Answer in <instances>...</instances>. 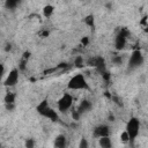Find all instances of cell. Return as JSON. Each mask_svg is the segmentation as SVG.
Segmentation results:
<instances>
[{
  "instance_id": "ffe728a7",
  "label": "cell",
  "mask_w": 148,
  "mask_h": 148,
  "mask_svg": "<svg viewBox=\"0 0 148 148\" xmlns=\"http://www.w3.org/2000/svg\"><path fill=\"white\" fill-rule=\"evenodd\" d=\"M35 145H36V141L32 138H29L25 140V148H35Z\"/></svg>"
},
{
  "instance_id": "d6986e66",
  "label": "cell",
  "mask_w": 148,
  "mask_h": 148,
  "mask_svg": "<svg viewBox=\"0 0 148 148\" xmlns=\"http://www.w3.org/2000/svg\"><path fill=\"white\" fill-rule=\"evenodd\" d=\"M112 64L116 66H119L123 64V58L120 56H113L112 57Z\"/></svg>"
},
{
  "instance_id": "f546056e",
  "label": "cell",
  "mask_w": 148,
  "mask_h": 148,
  "mask_svg": "<svg viewBox=\"0 0 148 148\" xmlns=\"http://www.w3.org/2000/svg\"><path fill=\"white\" fill-rule=\"evenodd\" d=\"M10 50H12V44H7L6 47H5V51L8 52V51H10Z\"/></svg>"
},
{
  "instance_id": "8992f818",
  "label": "cell",
  "mask_w": 148,
  "mask_h": 148,
  "mask_svg": "<svg viewBox=\"0 0 148 148\" xmlns=\"http://www.w3.org/2000/svg\"><path fill=\"white\" fill-rule=\"evenodd\" d=\"M87 65H89V66H91V67H95L101 74L106 71V68H105V60H104V58H102V57H99V56L89 58V59L87 60Z\"/></svg>"
},
{
  "instance_id": "6da1fadb",
  "label": "cell",
  "mask_w": 148,
  "mask_h": 148,
  "mask_svg": "<svg viewBox=\"0 0 148 148\" xmlns=\"http://www.w3.org/2000/svg\"><path fill=\"white\" fill-rule=\"evenodd\" d=\"M36 111H37L40 116H43V117L50 119L51 121H58V120H59V114H58V112H57L54 109H52V108L50 106L47 99H43V101L37 105Z\"/></svg>"
},
{
  "instance_id": "44dd1931",
  "label": "cell",
  "mask_w": 148,
  "mask_h": 148,
  "mask_svg": "<svg viewBox=\"0 0 148 148\" xmlns=\"http://www.w3.org/2000/svg\"><path fill=\"white\" fill-rule=\"evenodd\" d=\"M79 148H89V143L86 138H81V140L79 142Z\"/></svg>"
},
{
  "instance_id": "e0dca14e",
  "label": "cell",
  "mask_w": 148,
  "mask_h": 148,
  "mask_svg": "<svg viewBox=\"0 0 148 148\" xmlns=\"http://www.w3.org/2000/svg\"><path fill=\"white\" fill-rule=\"evenodd\" d=\"M83 64H84L83 57H81V56H76V57L74 58V66H75V67L81 68V67H83Z\"/></svg>"
},
{
  "instance_id": "4316f807",
  "label": "cell",
  "mask_w": 148,
  "mask_h": 148,
  "mask_svg": "<svg viewBox=\"0 0 148 148\" xmlns=\"http://www.w3.org/2000/svg\"><path fill=\"white\" fill-rule=\"evenodd\" d=\"M22 58H23V59H25V60H28V59L30 58V52H29V51H25V52L23 53Z\"/></svg>"
},
{
  "instance_id": "f1b7e54d",
  "label": "cell",
  "mask_w": 148,
  "mask_h": 148,
  "mask_svg": "<svg viewBox=\"0 0 148 148\" xmlns=\"http://www.w3.org/2000/svg\"><path fill=\"white\" fill-rule=\"evenodd\" d=\"M49 34H50V32H49L47 30H43L39 35H40V37H47V36H49Z\"/></svg>"
},
{
  "instance_id": "2e32d148",
  "label": "cell",
  "mask_w": 148,
  "mask_h": 148,
  "mask_svg": "<svg viewBox=\"0 0 148 148\" xmlns=\"http://www.w3.org/2000/svg\"><path fill=\"white\" fill-rule=\"evenodd\" d=\"M20 2L17 1V0H7L6 2H5V6H6V8L7 9H15L16 7H17V5H18Z\"/></svg>"
},
{
  "instance_id": "7402d4cb",
  "label": "cell",
  "mask_w": 148,
  "mask_h": 148,
  "mask_svg": "<svg viewBox=\"0 0 148 148\" xmlns=\"http://www.w3.org/2000/svg\"><path fill=\"white\" fill-rule=\"evenodd\" d=\"M120 141L121 142H124V143H127V142H130V138H128V135H127V133L124 131V132H121V134H120Z\"/></svg>"
},
{
  "instance_id": "1f68e13d",
  "label": "cell",
  "mask_w": 148,
  "mask_h": 148,
  "mask_svg": "<svg viewBox=\"0 0 148 148\" xmlns=\"http://www.w3.org/2000/svg\"><path fill=\"white\" fill-rule=\"evenodd\" d=\"M1 147H2V145H1V143H0V148H1Z\"/></svg>"
},
{
  "instance_id": "484cf974",
  "label": "cell",
  "mask_w": 148,
  "mask_h": 148,
  "mask_svg": "<svg viewBox=\"0 0 148 148\" xmlns=\"http://www.w3.org/2000/svg\"><path fill=\"white\" fill-rule=\"evenodd\" d=\"M3 74H5V66L2 64H0V81H1V79L3 76Z\"/></svg>"
},
{
  "instance_id": "4dcf8cb0",
  "label": "cell",
  "mask_w": 148,
  "mask_h": 148,
  "mask_svg": "<svg viewBox=\"0 0 148 148\" xmlns=\"http://www.w3.org/2000/svg\"><path fill=\"white\" fill-rule=\"evenodd\" d=\"M109 120L110 121H114V116L113 114H109Z\"/></svg>"
},
{
  "instance_id": "277c9868",
  "label": "cell",
  "mask_w": 148,
  "mask_h": 148,
  "mask_svg": "<svg viewBox=\"0 0 148 148\" xmlns=\"http://www.w3.org/2000/svg\"><path fill=\"white\" fill-rule=\"evenodd\" d=\"M145 62V57L142 54V52L140 50H134L128 59V68L130 69H135L138 67H140L141 65H143Z\"/></svg>"
},
{
  "instance_id": "cb8c5ba5",
  "label": "cell",
  "mask_w": 148,
  "mask_h": 148,
  "mask_svg": "<svg viewBox=\"0 0 148 148\" xmlns=\"http://www.w3.org/2000/svg\"><path fill=\"white\" fill-rule=\"evenodd\" d=\"M102 77H103L105 81H109V80H110V77H111V74H109V73L105 71V72H103V73H102Z\"/></svg>"
},
{
  "instance_id": "9c48e42d",
  "label": "cell",
  "mask_w": 148,
  "mask_h": 148,
  "mask_svg": "<svg viewBox=\"0 0 148 148\" xmlns=\"http://www.w3.org/2000/svg\"><path fill=\"white\" fill-rule=\"evenodd\" d=\"M92 135L95 138H104V136H109L110 135V127L108 125H98L94 128V132H92Z\"/></svg>"
},
{
  "instance_id": "3957f363",
  "label": "cell",
  "mask_w": 148,
  "mask_h": 148,
  "mask_svg": "<svg viewBox=\"0 0 148 148\" xmlns=\"http://www.w3.org/2000/svg\"><path fill=\"white\" fill-rule=\"evenodd\" d=\"M125 132L127 133V135L130 138V142H133L136 139V136L139 135V132H140V120L135 117L130 118V120L126 124Z\"/></svg>"
},
{
  "instance_id": "9a60e30c",
  "label": "cell",
  "mask_w": 148,
  "mask_h": 148,
  "mask_svg": "<svg viewBox=\"0 0 148 148\" xmlns=\"http://www.w3.org/2000/svg\"><path fill=\"white\" fill-rule=\"evenodd\" d=\"M84 23H86L88 27H90V28H95V16H94L92 14L87 15V16L84 17Z\"/></svg>"
},
{
  "instance_id": "ac0fdd59",
  "label": "cell",
  "mask_w": 148,
  "mask_h": 148,
  "mask_svg": "<svg viewBox=\"0 0 148 148\" xmlns=\"http://www.w3.org/2000/svg\"><path fill=\"white\" fill-rule=\"evenodd\" d=\"M27 64H28V60H25V59H23V58H21V60H20V64H18V71H21V72H23V71H25V68H27Z\"/></svg>"
},
{
  "instance_id": "7a4b0ae2",
  "label": "cell",
  "mask_w": 148,
  "mask_h": 148,
  "mask_svg": "<svg viewBox=\"0 0 148 148\" xmlns=\"http://www.w3.org/2000/svg\"><path fill=\"white\" fill-rule=\"evenodd\" d=\"M67 87L71 90H89L90 89L89 83L87 82L84 75L80 74V73L75 74L74 76L71 77V80L68 81Z\"/></svg>"
},
{
  "instance_id": "5bb4252c",
  "label": "cell",
  "mask_w": 148,
  "mask_h": 148,
  "mask_svg": "<svg viewBox=\"0 0 148 148\" xmlns=\"http://www.w3.org/2000/svg\"><path fill=\"white\" fill-rule=\"evenodd\" d=\"M53 12H54V7H53L52 5H45V6L43 7V15H44L45 17L52 16Z\"/></svg>"
},
{
  "instance_id": "52a82bcc",
  "label": "cell",
  "mask_w": 148,
  "mask_h": 148,
  "mask_svg": "<svg viewBox=\"0 0 148 148\" xmlns=\"http://www.w3.org/2000/svg\"><path fill=\"white\" fill-rule=\"evenodd\" d=\"M130 35L128 30L126 29H121L119 31V34L116 36V39H114V46L117 50H123L125 46H126V43H127V36Z\"/></svg>"
},
{
  "instance_id": "603a6c76",
  "label": "cell",
  "mask_w": 148,
  "mask_h": 148,
  "mask_svg": "<svg viewBox=\"0 0 148 148\" xmlns=\"http://www.w3.org/2000/svg\"><path fill=\"white\" fill-rule=\"evenodd\" d=\"M80 117H81V113L76 110V109H74L73 111H72V118H73V120H75V121H77L79 119H80Z\"/></svg>"
},
{
  "instance_id": "5b68a950",
  "label": "cell",
  "mask_w": 148,
  "mask_h": 148,
  "mask_svg": "<svg viewBox=\"0 0 148 148\" xmlns=\"http://www.w3.org/2000/svg\"><path fill=\"white\" fill-rule=\"evenodd\" d=\"M73 105V96L68 92L64 94L59 99H58V110L60 112H66L68 111Z\"/></svg>"
},
{
  "instance_id": "d4e9b609",
  "label": "cell",
  "mask_w": 148,
  "mask_h": 148,
  "mask_svg": "<svg viewBox=\"0 0 148 148\" xmlns=\"http://www.w3.org/2000/svg\"><path fill=\"white\" fill-rule=\"evenodd\" d=\"M81 44H82L83 46H87V45L89 44V38H88V37H83V38L81 39Z\"/></svg>"
},
{
  "instance_id": "30bf717a",
  "label": "cell",
  "mask_w": 148,
  "mask_h": 148,
  "mask_svg": "<svg viewBox=\"0 0 148 148\" xmlns=\"http://www.w3.org/2000/svg\"><path fill=\"white\" fill-rule=\"evenodd\" d=\"M91 106H92V104H91L90 101H88V99H82V101L80 102L79 106L76 108V110L82 114V113H84V112H88V111L91 109Z\"/></svg>"
},
{
  "instance_id": "83f0119b",
  "label": "cell",
  "mask_w": 148,
  "mask_h": 148,
  "mask_svg": "<svg viewBox=\"0 0 148 148\" xmlns=\"http://www.w3.org/2000/svg\"><path fill=\"white\" fill-rule=\"evenodd\" d=\"M6 109H7L8 111H13V110L15 109V104H7V105H6Z\"/></svg>"
},
{
  "instance_id": "8fae6325",
  "label": "cell",
  "mask_w": 148,
  "mask_h": 148,
  "mask_svg": "<svg viewBox=\"0 0 148 148\" xmlns=\"http://www.w3.org/2000/svg\"><path fill=\"white\" fill-rule=\"evenodd\" d=\"M67 145V140H66V136L64 134H59L56 136L54 139V147L56 148H65Z\"/></svg>"
},
{
  "instance_id": "4fadbf2b",
  "label": "cell",
  "mask_w": 148,
  "mask_h": 148,
  "mask_svg": "<svg viewBox=\"0 0 148 148\" xmlns=\"http://www.w3.org/2000/svg\"><path fill=\"white\" fill-rule=\"evenodd\" d=\"M15 99H16V95L14 92H6L5 97H3V102H5V105L7 104H15Z\"/></svg>"
},
{
  "instance_id": "ba28073f",
  "label": "cell",
  "mask_w": 148,
  "mask_h": 148,
  "mask_svg": "<svg viewBox=\"0 0 148 148\" xmlns=\"http://www.w3.org/2000/svg\"><path fill=\"white\" fill-rule=\"evenodd\" d=\"M18 73H20V71L17 68H13L8 73V75L6 76V79L3 81V86L5 87H14V86H16V83L18 82Z\"/></svg>"
},
{
  "instance_id": "7c38bea8",
  "label": "cell",
  "mask_w": 148,
  "mask_h": 148,
  "mask_svg": "<svg viewBox=\"0 0 148 148\" xmlns=\"http://www.w3.org/2000/svg\"><path fill=\"white\" fill-rule=\"evenodd\" d=\"M98 145L101 148H111L112 147V141L110 136H104L98 139Z\"/></svg>"
}]
</instances>
